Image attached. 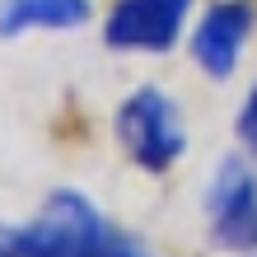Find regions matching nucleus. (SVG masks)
Masks as SVG:
<instances>
[{
    "label": "nucleus",
    "instance_id": "obj_5",
    "mask_svg": "<svg viewBox=\"0 0 257 257\" xmlns=\"http://www.w3.org/2000/svg\"><path fill=\"white\" fill-rule=\"evenodd\" d=\"M252 33H257V0H210L187 38V52L206 80L224 84L243 61Z\"/></svg>",
    "mask_w": 257,
    "mask_h": 257
},
{
    "label": "nucleus",
    "instance_id": "obj_7",
    "mask_svg": "<svg viewBox=\"0 0 257 257\" xmlns=\"http://www.w3.org/2000/svg\"><path fill=\"white\" fill-rule=\"evenodd\" d=\"M234 136H238V145H243V155H248V159H257V84H248L243 103H238Z\"/></svg>",
    "mask_w": 257,
    "mask_h": 257
},
{
    "label": "nucleus",
    "instance_id": "obj_1",
    "mask_svg": "<svg viewBox=\"0 0 257 257\" xmlns=\"http://www.w3.org/2000/svg\"><path fill=\"white\" fill-rule=\"evenodd\" d=\"M0 243L19 257H155L75 187L52 192L28 224H0Z\"/></svg>",
    "mask_w": 257,
    "mask_h": 257
},
{
    "label": "nucleus",
    "instance_id": "obj_2",
    "mask_svg": "<svg viewBox=\"0 0 257 257\" xmlns=\"http://www.w3.org/2000/svg\"><path fill=\"white\" fill-rule=\"evenodd\" d=\"M112 136L126 150V159L145 173H169L178 159L187 155V126L178 103L164 94L159 84H136L131 94L117 103Z\"/></svg>",
    "mask_w": 257,
    "mask_h": 257
},
{
    "label": "nucleus",
    "instance_id": "obj_8",
    "mask_svg": "<svg viewBox=\"0 0 257 257\" xmlns=\"http://www.w3.org/2000/svg\"><path fill=\"white\" fill-rule=\"evenodd\" d=\"M0 257H19V252H14V248H5V243H0Z\"/></svg>",
    "mask_w": 257,
    "mask_h": 257
},
{
    "label": "nucleus",
    "instance_id": "obj_6",
    "mask_svg": "<svg viewBox=\"0 0 257 257\" xmlns=\"http://www.w3.org/2000/svg\"><path fill=\"white\" fill-rule=\"evenodd\" d=\"M94 19V0H0V38L75 33Z\"/></svg>",
    "mask_w": 257,
    "mask_h": 257
},
{
    "label": "nucleus",
    "instance_id": "obj_4",
    "mask_svg": "<svg viewBox=\"0 0 257 257\" xmlns=\"http://www.w3.org/2000/svg\"><path fill=\"white\" fill-rule=\"evenodd\" d=\"M192 19V0H112L103 19V47L126 56H164L178 47Z\"/></svg>",
    "mask_w": 257,
    "mask_h": 257
},
{
    "label": "nucleus",
    "instance_id": "obj_3",
    "mask_svg": "<svg viewBox=\"0 0 257 257\" xmlns=\"http://www.w3.org/2000/svg\"><path fill=\"white\" fill-rule=\"evenodd\" d=\"M206 238L220 252H257V169L248 155H224L206 183Z\"/></svg>",
    "mask_w": 257,
    "mask_h": 257
}]
</instances>
